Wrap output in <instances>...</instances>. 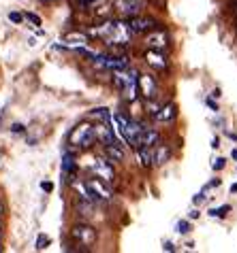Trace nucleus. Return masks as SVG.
Here are the masks:
<instances>
[{
	"instance_id": "nucleus-3",
	"label": "nucleus",
	"mask_w": 237,
	"mask_h": 253,
	"mask_svg": "<svg viewBox=\"0 0 237 253\" xmlns=\"http://www.w3.org/2000/svg\"><path fill=\"white\" fill-rule=\"evenodd\" d=\"M130 39H132V30H130L128 22L114 19V24H111V30H109L107 37H105V43L111 45V47H116V45L126 47L130 43Z\"/></svg>"
},
{
	"instance_id": "nucleus-6",
	"label": "nucleus",
	"mask_w": 237,
	"mask_h": 253,
	"mask_svg": "<svg viewBox=\"0 0 237 253\" xmlns=\"http://www.w3.org/2000/svg\"><path fill=\"white\" fill-rule=\"evenodd\" d=\"M86 185H88V192H90V196H92V202H94V205H96V202H105V200L111 198V192H109L107 183H105V181H101L99 177H96V179H90Z\"/></svg>"
},
{
	"instance_id": "nucleus-23",
	"label": "nucleus",
	"mask_w": 237,
	"mask_h": 253,
	"mask_svg": "<svg viewBox=\"0 0 237 253\" xmlns=\"http://www.w3.org/2000/svg\"><path fill=\"white\" fill-rule=\"evenodd\" d=\"M47 245H50V236H45V234H39L37 238V251H43Z\"/></svg>"
},
{
	"instance_id": "nucleus-13",
	"label": "nucleus",
	"mask_w": 237,
	"mask_h": 253,
	"mask_svg": "<svg viewBox=\"0 0 237 253\" xmlns=\"http://www.w3.org/2000/svg\"><path fill=\"white\" fill-rule=\"evenodd\" d=\"M145 45L148 49H156V51H165L167 47H169V34L165 30H154L148 34V39H145Z\"/></svg>"
},
{
	"instance_id": "nucleus-9",
	"label": "nucleus",
	"mask_w": 237,
	"mask_h": 253,
	"mask_svg": "<svg viewBox=\"0 0 237 253\" xmlns=\"http://www.w3.org/2000/svg\"><path fill=\"white\" fill-rule=\"evenodd\" d=\"M137 85H139V94H141L145 100H152V98H156L158 85H156V81H154V77H152V75H139Z\"/></svg>"
},
{
	"instance_id": "nucleus-25",
	"label": "nucleus",
	"mask_w": 237,
	"mask_h": 253,
	"mask_svg": "<svg viewBox=\"0 0 237 253\" xmlns=\"http://www.w3.org/2000/svg\"><path fill=\"white\" fill-rule=\"evenodd\" d=\"M225 164H227L225 158H216V160L212 162V168H214V170H222V168H225Z\"/></svg>"
},
{
	"instance_id": "nucleus-11",
	"label": "nucleus",
	"mask_w": 237,
	"mask_h": 253,
	"mask_svg": "<svg viewBox=\"0 0 237 253\" xmlns=\"http://www.w3.org/2000/svg\"><path fill=\"white\" fill-rule=\"evenodd\" d=\"M62 177H66L64 181L66 183H71V181L75 179V172H77V162H75V156L71 149H64V153H62Z\"/></svg>"
},
{
	"instance_id": "nucleus-4",
	"label": "nucleus",
	"mask_w": 237,
	"mask_h": 253,
	"mask_svg": "<svg viewBox=\"0 0 237 253\" xmlns=\"http://www.w3.org/2000/svg\"><path fill=\"white\" fill-rule=\"evenodd\" d=\"M94 143V128L90 124H79L75 126L68 134V145L75 149H88Z\"/></svg>"
},
{
	"instance_id": "nucleus-15",
	"label": "nucleus",
	"mask_w": 237,
	"mask_h": 253,
	"mask_svg": "<svg viewBox=\"0 0 237 253\" xmlns=\"http://www.w3.org/2000/svg\"><path fill=\"white\" fill-rule=\"evenodd\" d=\"M176 117H178V109H176V104H173V102L165 104V107H160V109L156 111V115H154V119H156L158 124H169V122H173Z\"/></svg>"
},
{
	"instance_id": "nucleus-17",
	"label": "nucleus",
	"mask_w": 237,
	"mask_h": 253,
	"mask_svg": "<svg viewBox=\"0 0 237 253\" xmlns=\"http://www.w3.org/2000/svg\"><path fill=\"white\" fill-rule=\"evenodd\" d=\"M145 62L156 70L167 68V58L163 55V51H156V49H148V51H145Z\"/></svg>"
},
{
	"instance_id": "nucleus-28",
	"label": "nucleus",
	"mask_w": 237,
	"mask_h": 253,
	"mask_svg": "<svg viewBox=\"0 0 237 253\" xmlns=\"http://www.w3.org/2000/svg\"><path fill=\"white\" fill-rule=\"evenodd\" d=\"M148 107H150V115H152V117H154V115H156V111L160 109L158 104L154 102V98H152V100H148Z\"/></svg>"
},
{
	"instance_id": "nucleus-32",
	"label": "nucleus",
	"mask_w": 237,
	"mask_h": 253,
	"mask_svg": "<svg viewBox=\"0 0 237 253\" xmlns=\"http://www.w3.org/2000/svg\"><path fill=\"white\" fill-rule=\"evenodd\" d=\"M41 187H43V192H52L54 183H50V181H43V183H41Z\"/></svg>"
},
{
	"instance_id": "nucleus-39",
	"label": "nucleus",
	"mask_w": 237,
	"mask_h": 253,
	"mask_svg": "<svg viewBox=\"0 0 237 253\" xmlns=\"http://www.w3.org/2000/svg\"><path fill=\"white\" fill-rule=\"evenodd\" d=\"M231 158H233V160H237V149H233V151H231Z\"/></svg>"
},
{
	"instance_id": "nucleus-24",
	"label": "nucleus",
	"mask_w": 237,
	"mask_h": 253,
	"mask_svg": "<svg viewBox=\"0 0 237 253\" xmlns=\"http://www.w3.org/2000/svg\"><path fill=\"white\" fill-rule=\"evenodd\" d=\"M176 230L179 232V234H188V232H190V221H178Z\"/></svg>"
},
{
	"instance_id": "nucleus-1",
	"label": "nucleus",
	"mask_w": 237,
	"mask_h": 253,
	"mask_svg": "<svg viewBox=\"0 0 237 253\" xmlns=\"http://www.w3.org/2000/svg\"><path fill=\"white\" fill-rule=\"evenodd\" d=\"M109 124H111V128H114L118 134L132 147V149H137L139 147V134H141V122H135V119L126 117L124 113H116V115H111Z\"/></svg>"
},
{
	"instance_id": "nucleus-8",
	"label": "nucleus",
	"mask_w": 237,
	"mask_h": 253,
	"mask_svg": "<svg viewBox=\"0 0 237 253\" xmlns=\"http://www.w3.org/2000/svg\"><path fill=\"white\" fill-rule=\"evenodd\" d=\"M94 128V140H99L101 145H111V143H118L116 140V130L111 128V124L107 122H99L96 126H92ZM120 145V143H118Z\"/></svg>"
},
{
	"instance_id": "nucleus-37",
	"label": "nucleus",
	"mask_w": 237,
	"mask_h": 253,
	"mask_svg": "<svg viewBox=\"0 0 237 253\" xmlns=\"http://www.w3.org/2000/svg\"><path fill=\"white\" fill-rule=\"evenodd\" d=\"M199 215H201V211H190V219H197Z\"/></svg>"
},
{
	"instance_id": "nucleus-18",
	"label": "nucleus",
	"mask_w": 237,
	"mask_h": 253,
	"mask_svg": "<svg viewBox=\"0 0 237 253\" xmlns=\"http://www.w3.org/2000/svg\"><path fill=\"white\" fill-rule=\"evenodd\" d=\"M137 156H139V162H141L143 168L154 166V147L139 145V147H137Z\"/></svg>"
},
{
	"instance_id": "nucleus-33",
	"label": "nucleus",
	"mask_w": 237,
	"mask_h": 253,
	"mask_svg": "<svg viewBox=\"0 0 237 253\" xmlns=\"http://www.w3.org/2000/svg\"><path fill=\"white\" fill-rule=\"evenodd\" d=\"M96 2H101V0H79L81 6H92V4H96Z\"/></svg>"
},
{
	"instance_id": "nucleus-19",
	"label": "nucleus",
	"mask_w": 237,
	"mask_h": 253,
	"mask_svg": "<svg viewBox=\"0 0 237 253\" xmlns=\"http://www.w3.org/2000/svg\"><path fill=\"white\" fill-rule=\"evenodd\" d=\"M169 158H171V149H169V147L156 143L154 145V164L156 166H163V164L169 162Z\"/></svg>"
},
{
	"instance_id": "nucleus-29",
	"label": "nucleus",
	"mask_w": 237,
	"mask_h": 253,
	"mask_svg": "<svg viewBox=\"0 0 237 253\" xmlns=\"http://www.w3.org/2000/svg\"><path fill=\"white\" fill-rule=\"evenodd\" d=\"M205 202V194L201 192V194H197V196H192V205H203Z\"/></svg>"
},
{
	"instance_id": "nucleus-42",
	"label": "nucleus",
	"mask_w": 237,
	"mask_h": 253,
	"mask_svg": "<svg viewBox=\"0 0 237 253\" xmlns=\"http://www.w3.org/2000/svg\"><path fill=\"white\" fill-rule=\"evenodd\" d=\"M43 2H52V0H43Z\"/></svg>"
},
{
	"instance_id": "nucleus-22",
	"label": "nucleus",
	"mask_w": 237,
	"mask_h": 253,
	"mask_svg": "<svg viewBox=\"0 0 237 253\" xmlns=\"http://www.w3.org/2000/svg\"><path fill=\"white\" fill-rule=\"evenodd\" d=\"M229 211H231V207H229V205H222V207H218V209H212L210 215H212V217H225Z\"/></svg>"
},
{
	"instance_id": "nucleus-34",
	"label": "nucleus",
	"mask_w": 237,
	"mask_h": 253,
	"mask_svg": "<svg viewBox=\"0 0 237 253\" xmlns=\"http://www.w3.org/2000/svg\"><path fill=\"white\" fill-rule=\"evenodd\" d=\"M163 249H165V251H169V253H173V251H176V245H173V243H165V245H163Z\"/></svg>"
},
{
	"instance_id": "nucleus-38",
	"label": "nucleus",
	"mask_w": 237,
	"mask_h": 253,
	"mask_svg": "<svg viewBox=\"0 0 237 253\" xmlns=\"http://www.w3.org/2000/svg\"><path fill=\"white\" fill-rule=\"evenodd\" d=\"M235 192H237V183H233V185H231V194H235Z\"/></svg>"
},
{
	"instance_id": "nucleus-5",
	"label": "nucleus",
	"mask_w": 237,
	"mask_h": 253,
	"mask_svg": "<svg viewBox=\"0 0 237 253\" xmlns=\"http://www.w3.org/2000/svg\"><path fill=\"white\" fill-rule=\"evenodd\" d=\"M71 236H73V241L81 245L83 249H88V247H92V245L96 243V230L92 226H86V223H79V226H75L71 230Z\"/></svg>"
},
{
	"instance_id": "nucleus-31",
	"label": "nucleus",
	"mask_w": 237,
	"mask_h": 253,
	"mask_svg": "<svg viewBox=\"0 0 237 253\" xmlns=\"http://www.w3.org/2000/svg\"><path fill=\"white\" fill-rule=\"evenodd\" d=\"M11 130H13V132H15V134H19V132H24L26 128H24V126H22V124H13V126H11Z\"/></svg>"
},
{
	"instance_id": "nucleus-41",
	"label": "nucleus",
	"mask_w": 237,
	"mask_h": 253,
	"mask_svg": "<svg viewBox=\"0 0 237 253\" xmlns=\"http://www.w3.org/2000/svg\"><path fill=\"white\" fill-rule=\"evenodd\" d=\"M0 238H2V228H0Z\"/></svg>"
},
{
	"instance_id": "nucleus-36",
	"label": "nucleus",
	"mask_w": 237,
	"mask_h": 253,
	"mask_svg": "<svg viewBox=\"0 0 237 253\" xmlns=\"http://www.w3.org/2000/svg\"><path fill=\"white\" fill-rule=\"evenodd\" d=\"M220 185V179H214V181H210V185H207L205 189H210V187H218Z\"/></svg>"
},
{
	"instance_id": "nucleus-40",
	"label": "nucleus",
	"mask_w": 237,
	"mask_h": 253,
	"mask_svg": "<svg viewBox=\"0 0 237 253\" xmlns=\"http://www.w3.org/2000/svg\"><path fill=\"white\" fill-rule=\"evenodd\" d=\"M0 213H2V202H0Z\"/></svg>"
},
{
	"instance_id": "nucleus-27",
	"label": "nucleus",
	"mask_w": 237,
	"mask_h": 253,
	"mask_svg": "<svg viewBox=\"0 0 237 253\" xmlns=\"http://www.w3.org/2000/svg\"><path fill=\"white\" fill-rule=\"evenodd\" d=\"M26 19H28V22H32L34 26H41V17L34 15V13H26Z\"/></svg>"
},
{
	"instance_id": "nucleus-26",
	"label": "nucleus",
	"mask_w": 237,
	"mask_h": 253,
	"mask_svg": "<svg viewBox=\"0 0 237 253\" xmlns=\"http://www.w3.org/2000/svg\"><path fill=\"white\" fill-rule=\"evenodd\" d=\"M9 19H11L13 24H22L24 15H22V13H15V11H13V13H9Z\"/></svg>"
},
{
	"instance_id": "nucleus-21",
	"label": "nucleus",
	"mask_w": 237,
	"mask_h": 253,
	"mask_svg": "<svg viewBox=\"0 0 237 253\" xmlns=\"http://www.w3.org/2000/svg\"><path fill=\"white\" fill-rule=\"evenodd\" d=\"M90 117L96 119V122H107L109 124V119H111V111L105 109V107H99V109H92L90 111Z\"/></svg>"
},
{
	"instance_id": "nucleus-16",
	"label": "nucleus",
	"mask_w": 237,
	"mask_h": 253,
	"mask_svg": "<svg viewBox=\"0 0 237 253\" xmlns=\"http://www.w3.org/2000/svg\"><path fill=\"white\" fill-rule=\"evenodd\" d=\"M160 140L158 132L154 128H150V126H145L141 122V134H139V145H148V147H154L156 143Z\"/></svg>"
},
{
	"instance_id": "nucleus-30",
	"label": "nucleus",
	"mask_w": 237,
	"mask_h": 253,
	"mask_svg": "<svg viewBox=\"0 0 237 253\" xmlns=\"http://www.w3.org/2000/svg\"><path fill=\"white\" fill-rule=\"evenodd\" d=\"M205 104H207V107H210L212 111H216V113H218V104L214 102V98H207V100H205Z\"/></svg>"
},
{
	"instance_id": "nucleus-20",
	"label": "nucleus",
	"mask_w": 237,
	"mask_h": 253,
	"mask_svg": "<svg viewBox=\"0 0 237 253\" xmlns=\"http://www.w3.org/2000/svg\"><path fill=\"white\" fill-rule=\"evenodd\" d=\"M105 153H107V158H109L111 162H122V160H124V151H122V147L118 145V143L105 145Z\"/></svg>"
},
{
	"instance_id": "nucleus-12",
	"label": "nucleus",
	"mask_w": 237,
	"mask_h": 253,
	"mask_svg": "<svg viewBox=\"0 0 237 253\" xmlns=\"http://www.w3.org/2000/svg\"><path fill=\"white\" fill-rule=\"evenodd\" d=\"M62 47L64 49H83L88 47V34L86 32H66L64 37H62Z\"/></svg>"
},
{
	"instance_id": "nucleus-10",
	"label": "nucleus",
	"mask_w": 237,
	"mask_h": 253,
	"mask_svg": "<svg viewBox=\"0 0 237 253\" xmlns=\"http://www.w3.org/2000/svg\"><path fill=\"white\" fill-rule=\"evenodd\" d=\"M92 172H94L101 181H105V183H111V181H114V166H111V160H109V158L94 160Z\"/></svg>"
},
{
	"instance_id": "nucleus-7",
	"label": "nucleus",
	"mask_w": 237,
	"mask_h": 253,
	"mask_svg": "<svg viewBox=\"0 0 237 253\" xmlns=\"http://www.w3.org/2000/svg\"><path fill=\"white\" fill-rule=\"evenodd\" d=\"M143 6H145V0H116V9L124 19L139 15L143 11Z\"/></svg>"
},
{
	"instance_id": "nucleus-35",
	"label": "nucleus",
	"mask_w": 237,
	"mask_h": 253,
	"mask_svg": "<svg viewBox=\"0 0 237 253\" xmlns=\"http://www.w3.org/2000/svg\"><path fill=\"white\" fill-rule=\"evenodd\" d=\"M212 147H214V149H218V147H220V138H218V136L212 138Z\"/></svg>"
},
{
	"instance_id": "nucleus-14",
	"label": "nucleus",
	"mask_w": 237,
	"mask_h": 253,
	"mask_svg": "<svg viewBox=\"0 0 237 253\" xmlns=\"http://www.w3.org/2000/svg\"><path fill=\"white\" fill-rule=\"evenodd\" d=\"M154 19L152 17H143V15H132V17H128V26H130V30H132V34H137V32H148V30H152L154 28Z\"/></svg>"
},
{
	"instance_id": "nucleus-2",
	"label": "nucleus",
	"mask_w": 237,
	"mask_h": 253,
	"mask_svg": "<svg viewBox=\"0 0 237 253\" xmlns=\"http://www.w3.org/2000/svg\"><path fill=\"white\" fill-rule=\"evenodd\" d=\"M137 79H139V73L135 68H130V66L122 68V70H114V85H116V89L130 102L135 100L137 94H139Z\"/></svg>"
}]
</instances>
